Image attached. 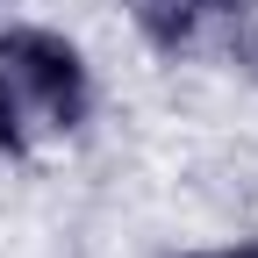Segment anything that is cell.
<instances>
[{
  "label": "cell",
  "instance_id": "4",
  "mask_svg": "<svg viewBox=\"0 0 258 258\" xmlns=\"http://www.w3.org/2000/svg\"><path fill=\"white\" fill-rule=\"evenodd\" d=\"M186 258H258V237H237V244H215V251H186Z\"/></svg>",
  "mask_w": 258,
  "mask_h": 258
},
{
  "label": "cell",
  "instance_id": "5",
  "mask_svg": "<svg viewBox=\"0 0 258 258\" xmlns=\"http://www.w3.org/2000/svg\"><path fill=\"white\" fill-rule=\"evenodd\" d=\"M237 64H251V72H258V29H244V36H237Z\"/></svg>",
  "mask_w": 258,
  "mask_h": 258
},
{
  "label": "cell",
  "instance_id": "2",
  "mask_svg": "<svg viewBox=\"0 0 258 258\" xmlns=\"http://www.w3.org/2000/svg\"><path fill=\"white\" fill-rule=\"evenodd\" d=\"M222 8H230V0H129L137 29L158 50H194V43H201V22L222 15Z\"/></svg>",
  "mask_w": 258,
  "mask_h": 258
},
{
  "label": "cell",
  "instance_id": "3",
  "mask_svg": "<svg viewBox=\"0 0 258 258\" xmlns=\"http://www.w3.org/2000/svg\"><path fill=\"white\" fill-rule=\"evenodd\" d=\"M0 151H22V101H15V86H8V72H0Z\"/></svg>",
  "mask_w": 258,
  "mask_h": 258
},
{
  "label": "cell",
  "instance_id": "1",
  "mask_svg": "<svg viewBox=\"0 0 258 258\" xmlns=\"http://www.w3.org/2000/svg\"><path fill=\"white\" fill-rule=\"evenodd\" d=\"M0 72H8L15 93H29V101L43 108V122L57 129H79L93 115V72H86V57L79 43H64L57 29H8L0 36Z\"/></svg>",
  "mask_w": 258,
  "mask_h": 258
}]
</instances>
